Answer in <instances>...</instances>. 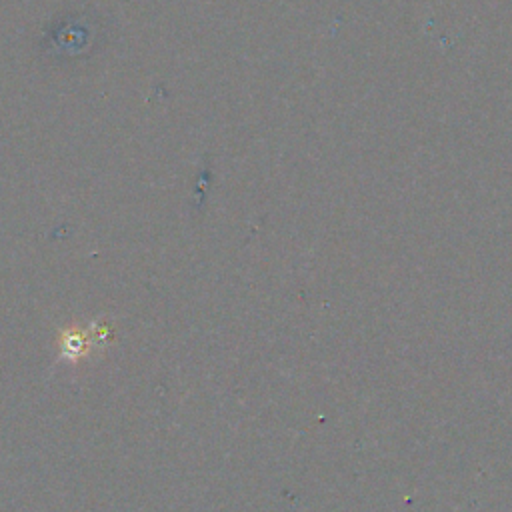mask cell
<instances>
[{
  "label": "cell",
  "mask_w": 512,
  "mask_h": 512,
  "mask_svg": "<svg viewBox=\"0 0 512 512\" xmlns=\"http://www.w3.org/2000/svg\"><path fill=\"white\" fill-rule=\"evenodd\" d=\"M94 344V338L88 334V332H74V330H68L64 336H62V342H60V348H62V354L68 356V358H80L84 354L90 352Z\"/></svg>",
  "instance_id": "obj_1"
}]
</instances>
